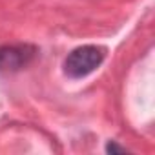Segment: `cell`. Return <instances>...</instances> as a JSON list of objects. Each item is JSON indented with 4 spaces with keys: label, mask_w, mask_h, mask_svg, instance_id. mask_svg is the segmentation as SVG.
Masks as SVG:
<instances>
[{
    "label": "cell",
    "mask_w": 155,
    "mask_h": 155,
    "mask_svg": "<svg viewBox=\"0 0 155 155\" xmlns=\"http://www.w3.org/2000/svg\"><path fill=\"white\" fill-rule=\"evenodd\" d=\"M104 58H106V48L95 44L79 46L64 58L62 71L69 79H84L104 62Z\"/></svg>",
    "instance_id": "1"
},
{
    "label": "cell",
    "mask_w": 155,
    "mask_h": 155,
    "mask_svg": "<svg viewBox=\"0 0 155 155\" xmlns=\"http://www.w3.org/2000/svg\"><path fill=\"white\" fill-rule=\"evenodd\" d=\"M37 55L33 46H2L0 48V71H18L26 68Z\"/></svg>",
    "instance_id": "2"
},
{
    "label": "cell",
    "mask_w": 155,
    "mask_h": 155,
    "mask_svg": "<svg viewBox=\"0 0 155 155\" xmlns=\"http://www.w3.org/2000/svg\"><path fill=\"white\" fill-rule=\"evenodd\" d=\"M106 151L108 153H124L126 151V148H122V146H119V144H115V142H108L106 144Z\"/></svg>",
    "instance_id": "3"
}]
</instances>
